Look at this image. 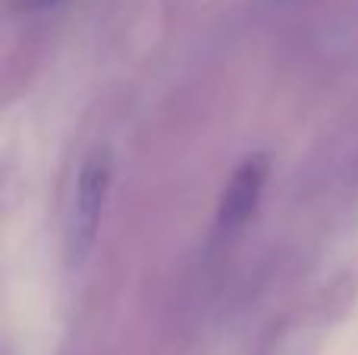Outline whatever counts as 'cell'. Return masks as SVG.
<instances>
[{
	"label": "cell",
	"instance_id": "6da1fadb",
	"mask_svg": "<svg viewBox=\"0 0 358 355\" xmlns=\"http://www.w3.org/2000/svg\"><path fill=\"white\" fill-rule=\"evenodd\" d=\"M113 186V154L107 145L88 151L82 161L79 176H76V192L66 211V226H63V242H66L69 264H82L92 255L101 233L104 208L110 198Z\"/></svg>",
	"mask_w": 358,
	"mask_h": 355
},
{
	"label": "cell",
	"instance_id": "7a4b0ae2",
	"mask_svg": "<svg viewBox=\"0 0 358 355\" xmlns=\"http://www.w3.org/2000/svg\"><path fill=\"white\" fill-rule=\"evenodd\" d=\"M271 180V157L264 151L248 154L239 167L229 173L227 186L217 201V230L220 233H236L255 217L261 205V195Z\"/></svg>",
	"mask_w": 358,
	"mask_h": 355
}]
</instances>
